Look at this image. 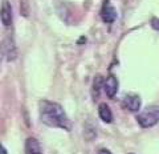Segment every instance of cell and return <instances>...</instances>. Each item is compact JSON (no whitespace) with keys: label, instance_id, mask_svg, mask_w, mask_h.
Wrapping results in <instances>:
<instances>
[{"label":"cell","instance_id":"6da1fadb","mask_svg":"<svg viewBox=\"0 0 159 154\" xmlns=\"http://www.w3.org/2000/svg\"><path fill=\"white\" fill-rule=\"evenodd\" d=\"M39 113H40L41 122L48 126L60 128L68 132L72 129V124L69 121L68 116L64 112L62 106L57 102H53L49 100H41L39 102Z\"/></svg>","mask_w":159,"mask_h":154},{"label":"cell","instance_id":"7a4b0ae2","mask_svg":"<svg viewBox=\"0 0 159 154\" xmlns=\"http://www.w3.org/2000/svg\"><path fill=\"white\" fill-rule=\"evenodd\" d=\"M137 121L142 128H151L159 122V106L151 105L143 109L137 116Z\"/></svg>","mask_w":159,"mask_h":154},{"label":"cell","instance_id":"3957f363","mask_svg":"<svg viewBox=\"0 0 159 154\" xmlns=\"http://www.w3.org/2000/svg\"><path fill=\"white\" fill-rule=\"evenodd\" d=\"M101 17H102L103 23H107V24H111V23L116 21L117 11H116V8L110 4L109 0H105V3H103L102 9H101Z\"/></svg>","mask_w":159,"mask_h":154},{"label":"cell","instance_id":"277c9868","mask_svg":"<svg viewBox=\"0 0 159 154\" xmlns=\"http://www.w3.org/2000/svg\"><path fill=\"white\" fill-rule=\"evenodd\" d=\"M122 104L127 110L130 112H139L142 105V101H141V97L138 94H126L122 100Z\"/></svg>","mask_w":159,"mask_h":154},{"label":"cell","instance_id":"5b68a950","mask_svg":"<svg viewBox=\"0 0 159 154\" xmlns=\"http://www.w3.org/2000/svg\"><path fill=\"white\" fill-rule=\"evenodd\" d=\"M103 91H105L106 96L109 98H114V96L118 92V80L114 74H110V76L106 77V80L103 81Z\"/></svg>","mask_w":159,"mask_h":154},{"label":"cell","instance_id":"8992f818","mask_svg":"<svg viewBox=\"0 0 159 154\" xmlns=\"http://www.w3.org/2000/svg\"><path fill=\"white\" fill-rule=\"evenodd\" d=\"M0 20H2L3 26H11L12 23V7L8 0H3L2 7H0Z\"/></svg>","mask_w":159,"mask_h":154},{"label":"cell","instance_id":"52a82bcc","mask_svg":"<svg viewBox=\"0 0 159 154\" xmlns=\"http://www.w3.org/2000/svg\"><path fill=\"white\" fill-rule=\"evenodd\" d=\"M25 154H43L40 142L33 137L27 138L25 141Z\"/></svg>","mask_w":159,"mask_h":154},{"label":"cell","instance_id":"ba28073f","mask_svg":"<svg viewBox=\"0 0 159 154\" xmlns=\"http://www.w3.org/2000/svg\"><path fill=\"white\" fill-rule=\"evenodd\" d=\"M98 114H99V117H101V120H102L103 122L110 124V122L113 121L111 109L109 108V105H107V104H105V102L99 104V106H98Z\"/></svg>","mask_w":159,"mask_h":154},{"label":"cell","instance_id":"9c48e42d","mask_svg":"<svg viewBox=\"0 0 159 154\" xmlns=\"http://www.w3.org/2000/svg\"><path fill=\"white\" fill-rule=\"evenodd\" d=\"M4 49H6V56H7V60L11 61V60H15L16 58V47H15L13 41L11 39H7L6 43H4Z\"/></svg>","mask_w":159,"mask_h":154},{"label":"cell","instance_id":"30bf717a","mask_svg":"<svg viewBox=\"0 0 159 154\" xmlns=\"http://www.w3.org/2000/svg\"><path fill=\"white\" fill-rule=\"evenodd\" d=\"M103 77L102 76H96L93 80V86H92V96L94 100H97L99 96V92H101V88H103Z\"/></svg>","mask_w":159,"mask_h":154},{"label":"cell","instance_id":"8fae6325","mask_svg":"<svg viewBox=\"0 0 159 154\" xmlns=\"http://www.w3.org/2000/svg\"><path fill=\"white\" fill-rule=\"evenodd\" d=\"M98 154H111V152H109L107 149H101V150L98 152Z\"/></svg>","mask_w":159,"mask_h":154},{"label":"cell","instance_id":"7c38bea8","mask_svg":"<svg viewBox=\"0 0 159 154\" xmlns=\"http://www.w3.org/2000/svg\"><path fill=\"white\" fill-rule=\"evenodd\" d=\"M0 154H8L7 150H6V147H4L2 143H0Z\"/></svg>","mask_w":159,"mask_h":154},{"label":"cell","instance_id":"4fadbf2b","mask_svg":"<svg viewBox=\"0 0 159 154\" xmlns=\"http://www.w3.org/2000/svg\"><path fill=\"white\" fill-rule=\"evenodd\" d=\"M130 154H131V153H130Z\"/></svg>","mask_w":159,"mask_h":154}]
</instances>
